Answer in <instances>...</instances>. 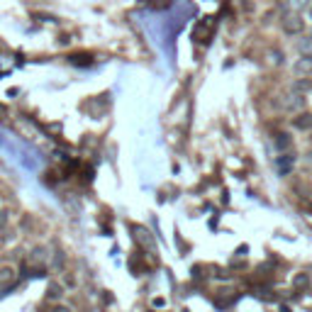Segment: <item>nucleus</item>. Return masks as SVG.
I'll return each mask as SVG.
<instances>
[{"mask_svg":"<svg viewBox=\"0 0 312 312\" xmlns=\"http://www.w3.org/2000/svg\"><path fill=\"white\" fill-rule=\"evenodd\" d=\"M308 210H310V215H312V202H310V207H308Z\"/></svg>","mask_w":312,"mask_h":312,"instance_id":"obj_15","label":"nucleus"},{"mask_svg":"<svg viewBox=\"0 0 312 312\" xmlns=\"http://www.w3.org/2000/svg\"><path fill=\"white\" fill-rule=\"evenodd\" d=\"M47 258H49V254H47L44 247H34V249L29 251V263H44Z\"/></svg>","mask_w":312,"mask_h":312,"instance_id":"obj_4","label":"nucleus"},{"mask_svg":"<svg viewBox=\"0 0 312 312\" xmlns=\"http://www.w3.org/2000/svg\"><path fill=\"white\" fill-rule=\"evenodd\" d=\"M61 295H63V288H61L59 283L47 285V298H49V300H61Z\"/></svg>","mask_w":312,"mask_h":312,"instance_id":"obj_8","label":"nucleus"},{"mask_svg":"<svg viewBox=\"0 0 312 312\" xmlns=\"http://www.w3.org/2000/svg\"><path fill=\"white\" fill-rule=\"evenodd\" d=\"M293 88H295V90H303V93H305V90L310 88V83H308V81H295V83H293Z\"/></svg>","mask_w":312,"mask_h":312,"instance_id":"obj_11","label":"nucleus"},{"mask_svg":"<svg viewBox=\"0 0 312 312\" xmlns=\"http://www.w3.org/2000/svg\"><path fill=\"white\" fill-rule=\"evenodd\" d=\"M303 105H305V98L298 95V93L283 98V110H288V113H298V110H303Z\"/></svg>","mask_w":312,"mask_h":312,"instance_id":"obj_1","label":"nucleus"},{"mask_svg":"<svg viewBox=\"0 0 312 312\" xmlns=\"http://www.w3.org/2000/svg\"><path fill=\"white\" fill-rule=\"evenodd\" d=\"M12 278H15V271H12V268H0V285L12 281Z\"/></svg>","mask_w":312,"mask_h":312,"instance_id":"obj_9","label":"nucleus"},{"mask_svg":"<svg viewBox=\"0 0 312 312\" xmlns=\"http://www.w3.org/2000/svg\"><path fill=\"white\" fill-rule=\"evenodd\" d=\"M54 312H71V310H68V308H63V305H57V308H54Z\"/></svg>","mask_w":312,"mask_h":312,"instance_id":"obj_14","label":"nucleus"},{"mask_svg":"<svg viewBox=\"0 0 312 312\" xmlns=\"http://www.w3.org/2000/svg\"><path fill=\"white\" fill-rule=\"evenodd\" d=\"M283 32H288V34H300V32H303V20H300L298 15H288L283 20Z\"/></svg>","mask_w":312,"mask_h":312,"instance_id":"obj_2","label":"nucleus"},{"mask_svg":"<svg viewBox=\"0 0 312 312\" xmlns=\"http://www.w3.org/2000/svg\"><path fill=\"white\" fill-rule=\"evenodd\" d=\"M7 220H10V212H7V210H0V229L7 225Z\"/></svg>","mask_w":312,"mask_h":312,"instance_id":"obj_10","label":"nucleus"},{"mask_svg":"<svg viewBox=\"0 0 312 312\" xmlns=\"http://www.w3.org/2000/svg\"><path fill=\"white\" fill-rule=\"evenodd\" d=\"M290 144H293V139H290V134L288 132H281V134H276V146H278V151H288L290 149Z\"/></svg>","mask_w":312,"mask_h":312,"instance_id":"obj_7","label":"nucleus"},{"mask_svg":"<svg viewBox=\"0 0 312 312\" xmlns=\"http://www.w3.org/2000/svg\"><path fill=\"white\" fill-rule=\"evenodd\" d=\"M61 263H63V254L57 251V256H54V268H61Z\"/></svg>","mask_w":312,"mask_h":312,"instance_id":"obj_12","label":"nucleus"},{"mask_svg":"<svg viewBox=\"0 0 312 312\" xmlns=\"http://www.w3.org/2000/svg\"><path fill=\"white\" fill-rule=\"evenodd\" d=\"M293 125H295L298 129H310V127H312V115H310V113L298 115V117L293 120Z\"/></svg>","mask_w":312,"mask_h":312,"instance_id":"obj_5","label":"nucleus"},{"mask_svg":"<svg viewBox=\"0 0 312 312\" xmlns=\"http://www.w3.org/2000/svg\"><path fill=\"white\" fill-rule=\"evenodd\" d=\"M295 73H303V76H308V73H312V57L300 59V61L295 63Z\"/></svg>","mask_w":312,"mask_h":312,"instance_id":"obj_6","label":"nucleus"},{"mask_svg":"<svg viewBox=\"0 0 312 312\" xmlns=\"http://www.w3.org/2000/svg\"><path fill=\"white\" fill-rule=\"evenodd\" d=\"M295 285H298V288H305V285H308V276H298V278H295Z\"/></svg>","mask_w":312,"mask_h":312,"instance_id":"obj_13","label":"nucleus"},{"mask_svg":"<svg viewBox=\"0 0 312 312\" xmlns=\"http://www.w3.org/2000/svg\"><path fill=\"white\" fill-rule=\"evenodd\" d=\"M310 20H312V10H310Z\"/></svg>","mask_w":312,"mask_h":312,"instance_id":"obj_16","label":"nucleus"},{"mask_svg":"<svg viewBox=\"0 0 312 312\" xmlns=\"http://www.w3.org/2000/svg\"><path fill=\"white\" fill-rule=\"evenodd\" d=\"M293 166H295V156H293V154H283V156L278 159V173H281V176H288V173L293 171Z\"/></svg>","mask_w":312,"mask_h":312,"instance_id":"obj_3","label":"nucleus"}]
</instances>
